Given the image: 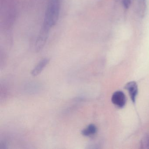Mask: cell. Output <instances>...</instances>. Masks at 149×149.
<instances>
[{
    "label": "cell",
    "instance_id": "obj_2",
    "mask_svg": "<svg viewBox=\"0 0 149 149\" xmlns=\"http://www.w3.org/2000/svg\"><path fill=\"white\" fill-rule=\"evenodd\" d=\"M111 101L116 106L119 108H123L126 103V97L123 92L117 91L113 93Z\"/></svg>",
    "mask_w": 149,
    "mask_h": 149
},
{
    "label": "cell",
    "instance_id": "obj_3",
    "mask_svg": "<svg viewBox=\"0 0 149 149\" xmlns=\"http://www.w3.org/2000/svg\"><path fill=\"white\" fill-rule=\"evenodd\" d=\"M48 34L49 32L42 29L36 44V51H40L44 47L46 40L47 39Z\"/></svg>",
    "mask_w": 149,
    "mask_h": 149
},
{
    "label": "cell",
    "instance_id": "obj_6",
    "mask_svg": "<svg viewBox=\"0 0 149 149\" xmlns=\"http://www.w3.org/2000/svg\"><path fill=\"white\" fill-rule=\"evenodd\" d=\"M97 129L96 126L95 125L91 124L82 130L81 134L83 136H89L95 134L97 132Z\"/></svg>",
    "mask_w": 149,
    "mask_h": 149
},
{
    "label": "cell",
    "instance_id": "obj_7",
    "mask_svg": "<svg viewBox=\"0 0 149 149\" xmlns=\"http://www.w3.org/2000/svg\"><path fill=\"white\" fill-rule=\"evenodd\" d=\"M123 3L124 7L126 9H128L130 6L131 1V0H123Z\"/></svg>",
    "mask_w": 149,
    "mask_h": 149
},
{
    "label": "cell",
    "instance_id": "obj_4",
    "mask_svg": "<svg viewBox=\"0 0 149 149\" xmlns=\"http://www.w3.org/2000/svg\"><path fill=\"white\" fill-rule=\"evenodd\" d=\"M125 88L128 91L133 102H135L138 93V87L136 83L134 81L127 83L125 86Z\"/></svg>",
    "mask_w": 149,
    "mask_h": 149
},
{
    "label": "cell",
    "instance_id": "obj_1",
    "mask_svg": "<svg viewBox=\"0 0 149 149\" xmlns=\"http://www.w3.org/2000/svg\"><path fill=\"white\" fill-rule=\"evenodd\" d=\"M60 8L61 0H49L42 29L49 32L55 25L59 18Z\"/></svg>",
    "mask_w": 149,
    "mask_h": 149
},
{
    "label": "cell",
    "instance_id": "obj_5",
    "mask_svg": "<svg viewBox=\"0 0 149 149\" xmlns=\"http://www.w3.org/2000/svg\"><path fill=\"white\" fill-rule=\"evenodd\" d=\"M49 61V59L47 58H45L41 60L34 68L31 72V74L34 77L36 76L39 75L44 69V68L47 66Z\"/></svg>",
    "mask_w": 149,
    "mask_h": 149
},
{
    "label": "cell",
    "instance_id": "obj_8",
    "mask_svg": "<svg viewBox=\"0 0 149 149\" xmlns=\"http://www.w3.org/2000/svg\"><path fill=\"white\" fill-rule=\"evenodd\" d=\"M7 148V145L6 143L4 141L1 142L0 143V149H6Z\"/></svg>",
    "mask_w": 149,
    "mask_h": 149
}]
</instances>
